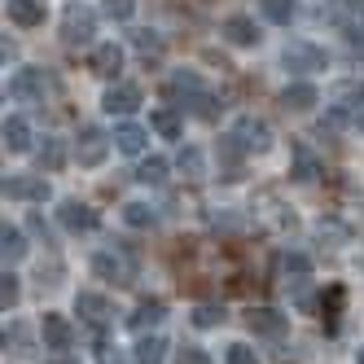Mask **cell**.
Wrapping results in <instances>:
<instances>
[{
  "label": "cell",
  "mask_w": 364,
  "mask_h": 364,
  "mask_svg": "<svg viewBox=\"0 0 364 364\" xmlns=\"http://www.w3.org/2000/svg\"><path fill=\"white\" fill-rule=\"evenodd\" d=\"M92 272L101 281H114V285H132L136 281V264L123 250H97L92 255Z\"/></svg>",
  "instance_id": "6da1fadb"
},
{
  "label": "cell",
  "mask_w": 364,
  "mask_h": 364,
  "mask_svg": "<svg viewBox=\"0 0 364 364\" xmlns=\"http://www.w3.org/2000/svg\"><path fill=\"white\" fill-rule=\"evenodd\" d=\"M281 62L290 66V70H299V75H311V70H325L329 66L325 48L307 44V40H290V44H285V53H281Z\"/></svg>",
  "instance_id": "7a4b0ae2"
},
{
  "label": "cell",
  "mask_w": 364,
  "mask_h": 364,
  "mask_svg": "<svg viewBox=\"0 0 364 364\" xmlns=\"http://www.w3.org/2000/svg\"><path fill=\"white\" fill-rule=\"evenodd\" d=\"M232 141H237L242 149H268L272 145V127L264 119H255V114H242L237 123H232Z\"/></svg>",
  "instance_id": "3957f363"
},
{
  "label": "cell",
  "mask_w": 364,
  "mask_h": 364,
  "mask_svg": "<svg viewBox=\"0 0 364 364\" xmlns=\"http://www.w3.org/2000/svg\"><path fill=\"white\" fill-rule=\"evenodd\" d=\"M110 141L101 127H84L80 132V145H75V154H80V167H97V163H106V154H110Z\"/></svg>",
  "instance_id": "277c9868"
},
{
  "label": "cell",
  "mask_w": 364,
  "mask_h": 364,
  "mask_svg": "<svg viewBox=\"0 0 364 364\" xmlns=\"http://www.w3.org/2000/svg\"><path fill=\"white\" fill-rule=\"evenodd\" d=\"M44 92H48V80H44V70H36V66L18 70L9 80V97L14 101H44Z\"/></svg>",
  "instance_id": "5b68a950"
},
{
  "label": "cell",
  "mask_w": 364,
  "mask_h": 364,
  "mask_svg": "<svg viewBox=\"0 0 364 364\" xmlns=\"http://www.w3.org/2000/svg\"><path fill=\"white\" fill-rule=\"evenodd\" d=\"M48 193V180L44 176H9L5 180V198H14V202H44Z\"/></svg>",
  "instance_id": "8992f818"
},
{
  "label": "cell",
  "mask_w": 364,
  "mask_h": 364,
  "mask_svg": "<svg viewBox=\"0 0 364 364\" xmlns=\"http://www.w3.org/2000/svg\"><path fill=\"white\" fill-rule=\"evenodd\" d=\"M220 36L228 40V44H237V48H255L259 40V22L255 18H246V14H232V18H224V27H220Z\"/></svg>",
  "instance_id": "52a82bcc"
},
{
  "label": "cell",
  "mask_w": 364,
  "mask_h": 364,
  "mask_svg": "<svg viewBox=\"0 0 364 364\" xmlns=\"http://www.w3.org/2000/svg\"><path fill=\"white\" fill-rule=\"evenodd\" d=\"M40 333H44V347H48V351H70V343H75L70 321H66V316H58V311H44Z\"/></svg>",
  "instance_id": "ba28073f"
},
{
  "label": "cell",
  "mask_w": 364,
  "mask_h": 364,
  "mask_svg": "<svg viewBox=\"0 0 364 364\" xmlns=\"http://www.w3.org/2000/svg\"><path fill=\"white\" fill-rule=\"evenodd\" d=\"M58 220H62V228H66V232H92V228L101 224V220H97V211H92V206H84V202H75V198L58 206Z\"/></svg>",
  "instance_id": "9c48e42d"
},
{
  "label": "cell",
  "mask_w": 364,
  "mask_h": 364,
  "mask_svg": "<svg viewBox=\"0 0 364 364\" xmlns=\"http://www.w3.org/2000/svg\"><path fill=\"white\" fill-rule=\"evenodd\" d=\"M246 325H250V333H264V338H281L285 329H290V321H285L277 307H250Z\"/></svg>",
  "instance_id": "30bf717a"
},
{
  "label": "cell",
  "mask_w": 364,
  "mask_h": 364,
  "mask_svg": "<svg viewBox=\"0 0 364 364\" xmlns=\"http://www.w3.org/2000/svg\"><path fill=\"white\" fill-rule=\"evenodd\" d=\"M62 31H66V44H92V36H97V18H92L88 9H70Z\"/></svg>",
  "instance_id": "8fae6325"
},
{
  "label": "cell",
  "mask_w": 364,
  "mask_h": 364,
  "mask_svg": "<svg viewBox=\"0 0 364 364\" xmlns=\"http://www.w3.org/2000/svg\"><path fill=\"white\" fill-rule=\"evenodd\" d=\"M101 106H106V114H132V110L141 106V88H136V84H114Z\"/></svg>",
  "instance_id": "7c38bea8"
},
{
  "label": "cell",
  "mask_w": 364,
  "mask_h": 364,
  "mask_svg": "<svg viewBox=\"0 0 364 364\" xmlns=\"http://www.w3.org/2000/svg\"><path fill=\"white\" fill-rule=\"evenodd\" d=\"M5 14L14 27H40L44 22V0H5Z\"/></svg>",
  "instance_id": "4fadbf2b"
},
{
  "label": "cell",
  "mask_w": 364,
  "mask_h": 364,
  "mask_svg": "<svg viewBox=\"0 0 364 364\" xmlns=\"http://www.w3.org/2000/svg\"><path fill=\"white\" fill-rule=\"evenodd\" d=\"M316 101H321L316 84H303V80H294V84H285V88H281V106H285V110H311Z\"/></svg>",
  "instance_id": "5bb4252c"
},
{
  "label": "cell",
  "mask_w": 364,
  "mask_h": 364,
  "mask_svg": "<svg viewBox=\"0 0 364 364\" xmlns=\"http://www.w3.org/2000/svg\"><path fill=\"white\" fill-rule=\"evenodd\" d=\"M0 136H5V149H9V154H27V149H31V127H27V119H18V114L5 119Z\"/></svg>",
  "instance_id": "9a60e30c"
},
{
  "label": "cell",
  "mask_w": 364,
  "mask_h": 364,
  "mask_svg": "<svg viewBox=\"0 0 364 364\" xmlns=\"http://www.w3.org/2000/svg\"><path fill=\"white\" fill-rule=\"evenodd\" d=\"M92 70L106 75V80H110V75H119L123 70V48L119 44H97L92 48Z\"/></svg>",
  "instance_id": "2e32d148"
},
{
  "label": "cell",
  "mask_w": 364,
  "mask_h": 364,
  "mask_svg": "<svg viewBox=\"0 0 364 364\" xmlns=\"http://www.w3.org/2000/svg\"><path fill=\"white\" fill-rule=\"evenodd\" d=\"M0 255H5V264H22V259H27V237H22V228H14V224L0 228Z\"/></svg>",
  "instance_id": "e0dca14e"
},
{
  "label": "cell",
  "mask_w": 364,
  "mask_h": 364,
  "mask_svg": "<svg viewBox=\"0 0 364 364\" xmlns=\"http://www.w3.org/2000/svg\"><path fill=\"white\" fill-rule=\"evenodd\" d=\"M75 311H80L88 325H106L110 321V303L101 294H80V299H75Z\"/></svg>",
  "instance_id": "ac0fdd59"
},
{
  "label": "cell",
  "mask_w": 364,
  "mask_h": 364,
  "mask_svg": "<svg viewBox=\"0 0 364 364\" xmlns=\"http://www.w3.org/2000/svg\"><path fill=\"white\" fill-rule=\"evenodd\" d=\"M145 141H149V132H145V127H136V123H119V127H114V145H119L123 154H141Z\"/></svg>",
  "instance_id": "d6986e66"
},
{
  "label": "cell",
  "mask_w": 364,
  "mask_h": 364,
  "mask_svg": "<svg viewBox=\"0 0 364 364\" xmlns=\"http://www.w3.org/2000/svg\"><path fill=\"white\" fill-rule=\"evenodd\" d=\"M149 127H154L163 141H180V114H176L171 106H159V110H154V114H149Z\"/></svg>",
  "instance_id": "ffe728a7"
},
{
  "label": "cell",
  "mask_w": 364,
  "mask_h": 364,
  "mask_svg": "<svg viewBox=\"0 0 364 364\" xmlns=\"http://www.w3.org/2000/svg\"><path fill=\"white\" fill-rule=\"evenodd\" d=\"M167 316V307H163V299H145L136 311H132V316H127V325H132V329H149V325H159Z\"/></svg>",
  "instance_id": "44dd1931"
},
{
  "label": "cell",
  "mask_w": 364,
  "mask_h": 364,
  "mask_svg": "<svg viewBox=\"0 0 364 364\" xmlns=\"http://www.w3.org/2000/svg\"><path fill=\"white\" fill-rule=\"evenodd\" d=\"M180 171H185L189 180H202L206 176V159H202V149H193V145H185V149H180Z\"/></svg>",
  "instance_id": "7402d4cb"
},
{
  "label": "cell",
  "mask_w": 364,
  "mask_h": 364,
  "mask_svg": "<svg viewBox=\"0 0 364 364\" xmlns=\"http://www.w3.org/2000/svg\"><path fill=\"white\" fill-rule=\"evenodd\" d=\"M136 180H141V185H163V180H167V159H159V154H154V159H145V163L136 167Z\"/></svg>",
  "instance_id": "603a6c76"
},
{
  "label": "cell",
  "mask_w": 364,
  "mask_h": 364,
  "mask_svg": "<svg viewBox=\"0 0 364 364\" xmlns=\"http://www.w3.org/2000/svg\"><path fill=\"white\" fill-rule=\"evenodd\" d=\"M123 224L127 228H154V211H149L145 202H127L123 206Z\"/></svg>",
  "instance_id": "cb8c5ba5"
},
{
  "label": "cell",
  "mask_w": 364,
  "mask_h": 364,
  "mask_svg": "<svg viewBox=\"0 0 364 364\" xmlns=\"http://www.w3.org/2000/svg\"><path fill=\"white\" fill-rule=\"evenodd\" d=\"M163 351H167L163 338H141L136 343V364H163Z\"/></svg>",
  "instance_id": "d4e9b609"
},
{
  "label": "cell",
  "mask_w": 364,
  "mask_h": 364,
  "mask_svg": "<svg viewBox=\"0 0 364 364\" xmlns=\"http://www.w3.org/2000/svg\"><path fill=\"white\" fill-rule=\"evenodd\" d=\"M193 325H198V329H215V325H224V307L202 303V307L193 311Z\"/></svg>",
  "instance_id": "484cf974"
},
{
  "label": "cell",
  "mask_w": 364,
  "mask_h": 364,
  "mask_svg": "<svg viewBox=\"0 0 364 364\" xmlns=\"http://www.w3.org/2000/svg\"><path fill=\"white\" fill-rule=\"evenodd\" d=\"M264 18H268V22H281V27H285V22L294 18V0H264Z\"/></svg>",
  "instance_id": "4316f807"
},
{
  "label": "cell",
  "mask_w": 364,
  "mask_h": 364,
  "mask_svg": "<svg viewBox=\"0 0 364 364\" xmlns=\"http://www.w3.org/2000/svg\"><path fill=\"white\" fill-rule=\"evenodd\" d=\"M171 92H189V97H202V80L198 75H189V70H180V75H171V84H167Z\"/></svg>",
  "instance_id": "83f0119b"
},
{
  "label": "cell",
  "mask_w": 364,
  "mask_h": 364,
  "mask_svg": "<svg viewBox=\"0 0 364 364\" xmlns=\"http://www.w3.org/2000/svg\"><path fill=\"white\" fill-rule=\"evenodd\" d=\"M281 272H290V277H307V272H311V259H307V255H299V250H290V255H281Z\"/></svg>",
  "instance_id": "f1b7e54d"
},
{
  "label": "cell",
  "mask_w": 364,
  "mask_h": 364,
  "mask_svg": "<svg viewBox=\"0 0 364 364\" xmlns=\"http://www.w3.org/2000/svg\"><path fill=\"white\" fill-rule=\"evenodd\" d=\"M224 360H228V364H259L255 347H246V343H228V347H224Z\"/></svg>",
  "instance_id": "f546056e"
},
{
  "label": "cell",
  "mask_w": 364,
  "mask_h": 364,
  "mask_svg": "<svg viewBox=\"0 0 364 364\" xmlns=\"http://www.w3.org/2000/svg\"><path fill=\"white\" fill-rule=\"evenodd\" d=\"M14 303H18V277H14V272L5 268V277H0V307L9 311Z\"/></svg>",
  "instance_id": "4dcf8cb0"
},
{
  "label": "cell",
  "mask_w": 364,
  "mask_h": 364,
  "mask_svg": "<svg viewBox=\"0 0 364 364\" xmlns=\"http://www.w3.org/2000/svg\"><path fill=\"white\" fill-rule=\"evenodd\" d=\"M106 14L114 18V22H127L136 14V0H106Z\"/></svg>",
  "instance_id": "1f68e13d"
},
{
  "label": "cell",
  "mask_w": 364,
  "mask_h": 364,
  "mask_svg": "<svg viewBox=\"0 0 364 364\" xmlns=\"http://www.w3.org/2000/svg\"><path fill=\"white\" fill-rule=\"evenodd\" d=\"M132 44L141 48V53H163V40L154 36V31H136V36H132Z\"/></svg>",
  "instance_id": "d6a6232c"
},
{
  "label": "cell",
  "mask_w": 364,
  "mask_h": 364,
  "mask_svg": "<svg viewBox=\"0 0 364 364\" xmlns=\"http://www.w3.org/2000/svg\"><path fill=\"white\" fill-rule=\"evenodd\" d=\"M40 163H44V167H62V145H58V141H44Z\"/></svg>",
  "instance_id": "836d02e7"
},
{
  "label": "cell",
  "mask_w": 364,
  "mask_h": 364,
  "mask_svg": "<svg viewBox=\"0 0 364 364\" xmlns=\"http://www.w3.org/2000/svg\"><path fill=\"white\" fill-rule=\"evenodd\" d=\"M176 364H211V355H206L202 347H185V351L176 355Z\"/></svg>",
  "instance_id": "e575fe53"
},
{
  "label": "cell",
  "mask_w": 364,
  "mask_h": 364,
  "mask_svg": "<svg viewBox=\"0 0 364 364\" xmlns=\"http://www.w3.org/2000/svg\"><path fill=\"white\" fill-rule=\"evenodd\" d=\"M343 101H364V84H347L343 88Z\"/></svg>",
  "instance_id": "d590c367"
},
{
  "label": "cell",
  "mask_w": 364,
  "mask_h": 364,
  "mask_svg": "<svg viewBox=\"0 0 364 364\" xmlns=\"http://www.w3.org/2000/svg\"><path fill=\"white\" fill-rule=\"evenodd\" d=\"M347 9L351 14H364V0H347Z\"/></svg>",
  "instance_id": "8d00e7d4"
},
{
  "label": "cell",
  "mask_w": 364,
  "mask_h": 364,
  "mask_svg": "<svg viewBox=\"0 0 364 364\" xmlns=\"http://www.w3.org/2000/svg\"><path fill=\"white\" fill-rule=\"evenodd\" d=\"M355 364H364V347H360V351H355Z\"/></svg>",
  "instance_id": "74e56055"
},
{
  "label": "cell",
  "mask_w": 364,
  "mask_h": 364,
  "mask_svg": "<svg viewBox=\"0 0 364 364\" xmlns=\"http://www.w3.org/2000/svg\"><path fill=\"white\" fill-rule=\"evenodd\" d=\"M106 364H123V360H114V355H106Z\"/></svg>",
  "instance_id": "f35d334b"
},
{
  "label": "cell",
  "mask_w": 364,
  "mask_h": 364,
  "mask_svg": "<svg viewBox=\"0 0 364 364\" xmlns=\"http://www.w3.org/2000/svg\"><path fill=\"white\" fill-rule=\"evenodd\" d=\"M58 364H66V360H58Z\"/></svg>",
  "instance_id": "ab89813d"
}]
</instances>
